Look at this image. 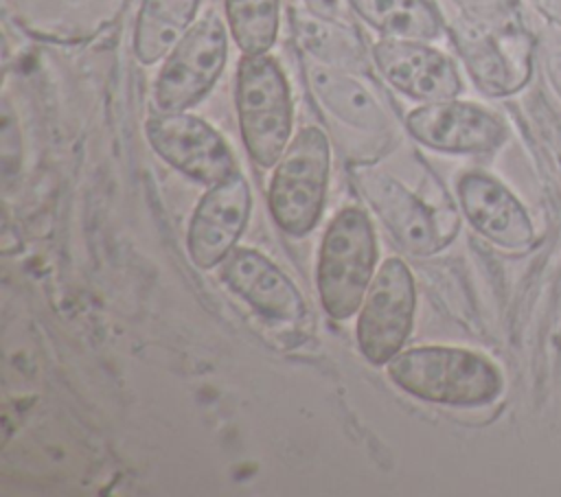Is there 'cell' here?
Here are the masks:
<instances>
[{"label":"cell","instance_id":"obj_1","mask_svg":"<svg viewBox=\"0 0 561 497\" xmlns=\"http://www.w3.org/2000/svg\"><path fill=\"white\" fill-rule=\"evenodd\" d=\"M386 372L401 392L447 407L489 405L504 388V377L489 357L460 346L403 348L386 363Z\"/></svg>","mask_w":561,"mask_h":497},{"label":"cell","instance_id":"obj_3","mask_svg":"<svg viewBox=\"0 0 561 497\" xmlns=\"http://www.w3.org/2000/svg\"><path fill=\"white\" fill-rule=\"evenodd\" d=\"M377 265V236L366 210L344 206L327 226L316 265V287L324 313L348 320L362 307Z\"/></svg>","mask_w":561,"mask_h":497},{"label":"cell","instance_id":"obj_10","mask_svg":"<svg viewBox=\"0 0 561 497\" xmlns=\"http://www.w3.org/2000/svg\"><path fill=\"white\" fill-rule=\"evenodd\" d=\"M405 129L419 145L454 155L493 153L508 138L506 123L495 112L460 99L421 103L408 112Z\"/></svg>","mask_w":561,"mask_h":497},{"label":"cell","instance_id":"obj_4","mask_svg":"<svg viewBox=\"0 0 561 497\" xmlns=\"http://www.w3.org/2000/svg\"><path fill=\"white\" fill-rule=\"evenodd\" d=\"M331 175V147L316 125L300 127L272 166L267 208L274 223L291 234H309L322 217Z\"/></svg>","mask_w":561,"mask_h":497},{"label":"cell","instance_id":"obj_6","mask_svg":"<svg viewBox=\"0 0 561 497\" xmlns=\"http://www.w3.org/2000/svg\"><path fill=\"white\" fill-rule=\"evenodd\" d=\"M414 311L412 269L403 258L390 256L375 271L355 322L357 348L370 366H386L403 350L412 333Z\"/></svg>","mask_w":561,"mask_h":497},{"label":"cell","instance_id":"obj_22","mask_svg":"<svg viewBox=\"0 0 561 497\" xmlns=\"http://www.w3.org/2000/svg\"><path fill=\"white\" fill-rule=\"evenodd\" d=\"M342 2L344 0H302V7L327 18H342Z\"/></svg>","mask_w":561,"mask_h":497},{"label":"cell","instance_id":"obj_20","mask_svg":"<svg viewBox=\"0 0 561 497\" xmlns=\"http://www.w3.org/2000/svg\"><path fill=\"white\" fill-rule=\"evenodd\" d=\"M458 13L476 20L480 24L504 28V31H524L522 15L513 0H454Z\"/></svg>","mask_w":561,"mask_h":497},{"label":"cell","instance_id":"obj_15","mask_svg":"<svg viewBox=\"0 0 561 497\" xmlns=\"http://www.w3.org/2000/svg\"><path fill=\"white\" fill-rule=\"evenodd\" d=\"M307 81L324 109L348 127L362 129L366 134H379L388 129L386 109L375 99V94L355 79V72L324 66L311 59L307 63Z\"/></svg>","mask_w":561,"mask_h":497},{"label":"cell","instance_id":"obj_5","mask_svg":"<svg viewBox=\"0 0 561 497\" xmlns=\"http://www.w3.org/2000/svg\"><path fill=\"white\" fill-rule=\"evenodd\" d=\"M226 61L228 31L224 20L210 11L195 20L162 59L151 90L153 112H188L202 103L219 81Z\"/></svg>","mask_w":561,"mask_h":497},{"label":"cell","instance_id":"obj_17","mask_svg":"<svg viewBox=\"0 0 561 497\" xmlns=\"http://www.w3.org/2000/svg\"><path fill=\"white\" fill-rule=\"evenodd\" d=\"M346 4L381 37L434 42L447 28L434 0H346Z\"/></svg>","mask_w":561,"mask_h":497},{"label":"cell","instance_id":"obj_9","mask_svg":"<svg viewBox=\"0 0 561 497\" xmlns=\"http://www.w3.org/2000/svg\"><path fill=\"white\" fill-rule=\"evenodd\" d=\"M145 136L160 160L193 182L213 186L237 171L228 140L191 112H153L145 123Z\"/></svg>","mask_w":561,"mask_h":497},{"label":"cell","instance_id":"obj_19","mask_svg":"<svg viewBox=\"0 0 561 497\" xmlns=\"http://www.w3.org/2000/svg\"><path fill=\"white\" fill-rule=\"evenodd\" d=\"M224 11L243 55L270 53L280 28V0H224Z\"/></svg>","mask_w":561,"mask_h":497},{"label":"cell","instance_id":"obj_23","mask_svg":"<svg viewBox=\"0 0 561 497\" xmlns=\"http://www.w3.org/2000/svg\"><path fill=\"white\" fill-rule=\"evenodd\" d=\"M530 2L550 24L561 28V0H530Z\"/></svg>","mask_w":561,"mask_h":497},{"label":"cell","instance_id":"obj_13","mask_svg":"<svg viewBox=\"0 0 561 497\" xmlns=\"http://www.w3.org/2000/svg\"><path fill=\"white\" fill-rule=\"evenodd\" d=\"M456 195L465 219L480 236L511 252L533 247V219L497 177L484 171H465L456 182Z\"/></svg>","mask_w":561,"mask_h":497},{"label":"cell","instance_id":"obj_16","mask_svg":"<svg viewBox=\"0 0 561 497\" xmlns=\"http://www.w3.org/2000/svg\"><path fill=\"white\" fill-rule=\"evenodd\" d=\"M291 28L309 59L348 72L368 70V50L359 33L342 18L318 15L302 7L291 11Z\"/></svg>","mask_w":561,"mask_h":497},{"label":"cell","instance_id":"obj_12","mask_svg":"<svg viewBox=\"0 0 561 497\" xmlns=\"http://www.w3.org/2000/svg\"><path fill=\"white\" fill-rule=\"evenodd\" d=\"M370 59L381 77L412 101L436 103L458 99L462 92L456 61L427 42L381 37L373 44Z\"/></svg>","mask_w":561,"mask_h":497},{"label":"cell","instance_id":"obj_11","mask_svg":"<svg viewBox=\"0 0 561 497\" xmlns=\"http://www.w3.org/2000/svg\"><path fill=\"white\" fill-rule=\"evenodd\" d=\"M250 210L252 190L239 169L221 182L208 186L188 221V258L199 269L219 267V263L237 247V241L250 221Z\"/></svg>","mask_w":561,"mask_h":497},{"label":"cell","instance_id":"obj_14","mask_svg":"<svg viewBox=\"0 0 561 497\" xmlns=\"http://www.w3.org/2000/svg\"><path fill=\"white\" fill-rule=\"evenodd\" d=\"M219 280L267 320L291 324L307 313L305 298L294 280L254 247H234L219 263Z\"/></svg>","mask_w":561,"mask_h":497},{"label":"cell","instance_id":"obj_21","mask_svg":"<svg viewBox=\"0 0 561 497\" xmlns=\"http://www.w3.org/2000/svg\"><path fill=\"white\" fill-rule=\"evenodd\" d=\"M543 72L548 79L550 90L557 94V99L561 101V50H552L546 55L543 59Z\"/></svg>","mask_w":561,"mask_h":497},{"label":"cell","instance_id":"obj_7","mask_svg":"<svg viewBox=\"0 0 561 497\" xmlns=\"http://www.w3.org/2000/svg\"><path fill=\"white\" fill-rule=\"evenodd\" d=\"M447 31L471 81L486 96H508L528 83L533 39L526 28H493L458 13Z\"/></svg>","mask_w":561,"mask_h":497},{"label":"cell","instance_id":"obj_18","mask_svg":"<svg viewBox=\"0 0 561 497\" xmlns=\"http://www.w3.org/2000/svg\"><path fill=\"white\" fill-rule=\"evenodd\" d=\"M197 9L199 0H142L131 33L134 57L142 66L162 61L195 24Z\"/></svg>","mask_w":561,"mask_h":497},{"label":"cell","instance_id":"obj_8","mask_svg":"<svg viewBox=\"0 0 561 497\" xmlns=\"http://www.w3.org/2000/svg\"><path fill=\"white\" fill-rule=\"evenodd\" d=\"M357 186L399 245L414 256L440 252L458 232L454 210L440 215L388 173L364 169L357 173Z\"/></svg>","mask_w":561,"mask_h":497},{"label":"cell","instance_id":"obj_2","mask_svg":"<svg viewBox=\"0 0 561 497\" xmlns=\"http://www.w3.org/2000/svg\"><path fill=\"white\" fill-rule=\"evenodd\" d=\"M234 107L250 160L272 169L294 136V101L287 74L270 53L241 55Z\"/></svg>","mask_w":561,"mask_h":497}]
</instances>
